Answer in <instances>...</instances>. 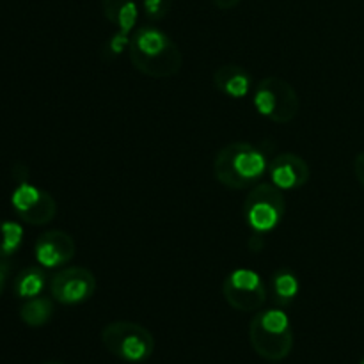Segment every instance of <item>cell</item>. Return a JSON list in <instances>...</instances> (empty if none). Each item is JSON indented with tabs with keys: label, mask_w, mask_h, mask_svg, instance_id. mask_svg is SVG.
<instances>
[{
	"label": "cell",
	"mask_w": 364,
	"mask_h": 364,
	"mask_svg": "<svg viewBox=\"0 0 364 364\" xmlns=\"http://www.w3.org/2000/svg\"><path fill=\"white\" fill-rule=\"evenodd\" d=\"M272 290L277 301L290 302L299 294V279L290 270H279L272 277Z\"/></svg>",
	"instance_id": "17"
},
{
	"label": "cell",
	"mask_w": 364,
	"mask_h": 364,
	"mask_svg": "<svg viewBox=\"0 0 364 364\" xmlns=\"http://www.w3.org/2000/svg\"><path fill=\"white\" fill-rule=\"evenodd\" d=\"M102 343L107 350L124 363H144L155 350V338L144 326L127 320L110 322L102 331Z\"/></svg>",
	"instance_id": "4"
},
{
	"label": "cell",
	"mask_w": 364,
	"mask_h": 364,
	"mask_svg": "<svg viewBox=\"0 0 364 364\" xmlns=\"http://www.w3.org/2000/svg\"><path fill=\"white\" fill-rule=\"evenodd\" d=\"M359 364H364V355H363V359H361V361H359Z\"/></svg>",
	"instance_id": "24"
},
{
	"label": "cell",
	"mask_w": 364,
	"mask_h": 364,
	"mask_svg": "<svg viewBox=\"0 0 364 364\" xmlns=\"http://www.w3.org/2000/svg\"><path fill=\"white\" fill-rule=\"evenodd\" d=\"M354 174L359 183H361V187L364 188V151L359 153L354 159Z\"/></svg>",
	"instance_id": "19"
},
{
	"label": "cell",
	"mask_w": 364,
	"mask_h": 364,
	"mask_svg": "<svg viewBox=\"0 0 364 364\" xmlns=\"http://www.w3.org/2000/svg\"><path fill=\"white\" fill-rule=\"evenodd\" d=\"M46 283V274L45 270L39 267H27L25 270H21L20 276L14 281V294L20 299H34L38 295H41L43 288Z\"/></svg>",
	"instance_id": "15"
},
{
	"label": "cell",
	"mask_w": 364,
	"mask_h": 364,
	"mask_svg": "<svg viewBox=\"0 0 364 364\" xmlns=\"http://www.w3.org/2000/svg\"><path fill=\"white\" fill-rule=\"evenodd\" d=\"M311 176V169L302 156L295 153H281L269 162L267 178L279 191H295L304 187Z\"/></svg>",
	"instance_id": "10"
},
{
	"label": "cell",
	"mask_w": 364,
	"mask_h": 364,
	"mask_svg": "<svg viewBox=\"0 0 364 364\" xmlns=\"http://www.w3.org/2000/svg\"><path fill=\"white\" fill-rule=\"evenodd\" d=\"M36 262L43 269H57L64 267L75 258L77 245H75L73 237L66 231L52 230L45 231L36 242Z\"/></svg>",
	"instance_id": "11"
},
{
	"label": "cell",
	"mask_w": 364,
	"mask_h": 364,
	"mask_svg": "<svg viewBox=\"0 0 364 364\" xmlns=\"http://www.w3.org/2000/svg\"><path fill=\"white\" fill-rule=\"evenodd\" d=\"M102 9L107 21L123 34H130L139 21V6L135 0H102Z\"/></svg>",
	"instance_id": "13"
},
{
	"label": "cell",
	"mask_w": 364,
	"mask_h": 364,
	"mask_svg": "<svg viewBox=\"0 0 364 364\" xmlns=\"http://www.w3.org/2000/svg\"><path fill=\"white\" fill-rule=\"evenodd\" d=\"M41 364H64V363H60V361H46V363H41Z\"/></svg>",
	"instance_id": "23"
},
{
	"label": "cell",
	"mask_w": 364,
	"mask_h": 364,
	"mask_svg": "<svg viewBox=\"0 0 364 364\" xmlns=\"http://www.w3.org/2000/svg\"><path fill=\"white\" fill-rule=\"evenodd\" d=\"M11 205L16 215L31 226H45L57 215V203L52 194L28 181L18 183L11 196Z\"/></svg>",
	"instance_id": "8"
},
{
	"label": "cell",
	"mask_w": 364,
	"mask_h": 364,
	"mask_svg": "<svg viewBox=\"0 0 364 364\" xmlns=\"http://www.w3.org/2000/svg\"><path fill=\"white\" fill-rule=\"evenodd\" d=\"M96 290V277L85 267L60 269L50 281V294L59 304L77 306L89 301Z\"/></svg>",
	"instance_id": "9"
},
{
	"label": "cell",
	"mask_w": 364,
	"mask_h": 364,
	"mask_svg": "<svg viewBox=\"0 0 364 364\" xmlns=\"http://www.w3.org/2000/svg\"><path fill=\"white\" fill-rule=\"evenodd\" d=\"M53 315V302L48 297L27 299L20 308V318L28 327H41L50 322Z\"/></svg>",
	"instance_id": "14"
},
{
	"label": "cell",
	"mask_w": 364,
	"mask_h": 364,
	"mask_svg": "<svg viewBox=\"0 0 364 364\" xmlns=\"http://www.w3.org/2000/svg\"><path fill=\"white\" fill-rule=\"evenodd\" d=\"M128 57L132 66L149 78H169L181 70L183 55L164 31L144 25L130 38Z\"/></svg>",
	"instance_id": "1"
},
{
	"label": "cell",
	"mask_w": 364,
	"mask_h": 364,
	"mask_svg": "<svg viewBox=\"0 0 364 364\" xmlns=\"http://www.w3.org/2000/svg\"><path fill=\"white\" fill-rule=\"evenodd\" d=\"M223 295L237 311H259L267 301V287L262 276L255 270L237 269L224 279Z\"/></svg>",
	"instance_id": "7"
},
{
	"label": "cell",
	"mask_w": 364,
	"mask_h": 364,
	"mask_svg": "<svg viewBox=\"0 0 364 364\" xmlns=\"http://www.w3.org/2000/svg\"><path fill=\"white\" fill-rule=\"evenodd\" d=\"M27 176L28 173L23 166H16L13 169V178L16 180V183H23V181H27Z\"/></svg>",
	"instance_id": "22"
},
{
	"label": "cell",
	"mask_w": 364,
	"mask_h": 364,
	"mask_svg": "<svg viewBox=\"0 0 364 364\" xmlns=\"http://www.w3.org/2000/svg\"><path fill=\"white\" fill-rule=\"evenodd\" d=\"M142 9L149 20H162L171 9V0H142Z\"/></svg>",
	"instance_id": "18"
},
{
	"label": "cell",
	"mask_w": 364,
	"mask_h": 364,
	"mask_svg": "<svg viewBox=\"0 0 364 364\" xmlns=\"http://www.w3.org/2000/svg\"><path fill=\"white\" fill-rule=\"evenodd\" d=\"M249 341L252 350L267 361L287 359L294 348V331L287 313L276 308L256 311L249 323Z\"/></svg>",
	"instance_id": "3"
},
{
	"label": "cell",
	"mask_w": 364,
	"mask_h": 364,
	"mask_svg": "<svg viewBox=\"0 0 364 364\" xmlns=\"http://www.w3.org/2000/svg\"><path fill=\"white\" fill-rule=\"evenodd\" d=\"M212 2L217 9L231 11V9H235V7H237L242 0H212Z\"/></svg>",
	"instance_id": "21"
},
{
	"label": "cell",
	"mask_w": 364,
	"mask_h": 364,
	"mask_svg": "<svg viewBox=\"0 0 364 364\" xmlns=\"http://www.w3.org/2000/svg\"><path fill=\"white\" fill-rule=\"evenodd\" d=\"M287 201L283 191L270 181H259L249 192L244 205V219L255 233L276 230L284 217Z\"/></svg>",
	"instance_id": "6"
},
{
	"label": "cell",
	"mask_w": 364,
	"mask_h": 364,
	"mask_svg": "<svg viewBox=\"0 0 364 364\" xmlns=\"http://www.w3.org/2000/svg\"><path fill=\"white\" fill-rule=\"evenodd\" d=\"M213 85L224 96L233 100L245 98L252 91L251 75L238 64H224L213 71Z\"/></svg>",
	"instance_id": "12"
},
{
	"label": "cell",
	"mask_w": 364,
	"mask_h": 364,
	"mask_svg": "<svg viewBox=\"0 0 364 364\" xmlns=\"http://www.w3.org/2000/svg\"><path fill=\"white\" fill-rule=\"evenodd\" d=\"M269 159L265 151L249 142H231L213 159V174L217 181L231 191L255 187L267 176Z\"/></svg>",
	"instance_id": "2"
},
{
	"label": "cell",
	"mask_w": 364,
	"mask_h": 364,
	"mask_svg": "<svg viewBox=\"0 0 364 364\" xmlns=\"http://www.w3.org/2000/svg\"><path fill=\"white\" fill-rule=\"evenodd\" d=\"M11 274V263L6 259H0V295H2L4 288H6L7 279H9Z\"/></svg>",
	"instance_id": "20"
},
{
	"label": "cell",
	"mask_w": 364,
	"mask_h": 364,
	"mask_svg": "<svg viewBox=\"0 0 364 364\" xmlns=\"http://www.w3.org/2000/svg\"><path fill=\"white\" fill-rule=\"evenodd\" d=\"M23 242V228L13 220H0V259L13 256Z\"/></svg>",
	"instance_id": "16"
},
{
	"label": "cell",
	"mask_w": 364,
	"mask_h": 364,
	"mask_svg": "<svg viewBox=\"0 0 364 364\" xmlns=\"http://www.w3.org/2000/svg\"><path fill=\"white\" fill-rule=\"evenodd\" d=\"M252 105L272 123L288 124L299 114V95L290 82L277 77L259 80L252 92Z\"/></svg>",
	"instance_id": "5"
}]
</instances>
